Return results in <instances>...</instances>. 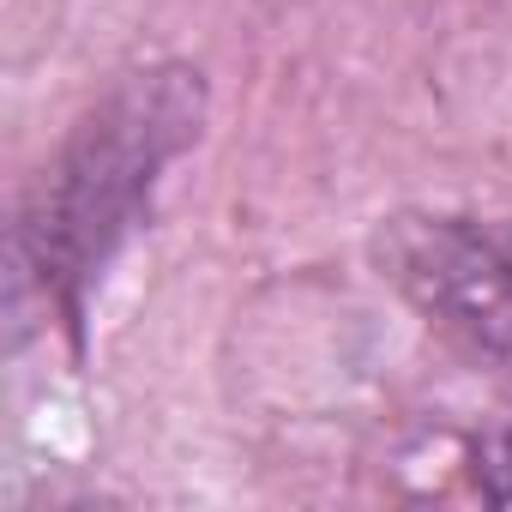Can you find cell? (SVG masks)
<instances>
[{
	"label": "cell",
	"mask_w": 512,
	"mask_h": 512,
	"mask_svg": "<svg viewBox=\"0 0 512 512\" xmlns=\"http://www.w3.org/2000/svg\"><path fill=\"white\" fill-rule=\"evenodd\" d=\"M205 109L211 97L193 67H139L73 121L55 163L43 169L13 235V266L19 284H31L73 338L85 332L91 290L103 284L109 260L151 217L163 175L199 145Z\"/></svg>",
	"instance_id": "6da1fadb"
},
{
	"label": "cell",
	"mask_w": 512,
	"mask_h": 512,
	"mask_svg": "<svg viewBox=\"0 0 512 512\" xmlns=\"http://www.w3.org/2000/svg\"><path fill=\"white\" fill-rule=\"evenodd\" d=\"M380 278L470 362L512 374V235L464 211H398L374 229Z\"/></svg>",
	"instance_id": "7a4b0ae2"
}]
</instances>
